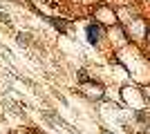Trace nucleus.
Segmentation results:
<instances>
[{
  "label": "nucleus",
  "instance_id": "obj_3",
  "mask_svg": "<svg viewBox=\"0 0 150 134\" xmlns=\"http://www.w3.org/2000/svg\"><path fill=\"white\" fill-rule=\"evenodd\" d=\"M18 43L20 45H27V43H29V36H27V34H18Z\"/></svg>",
  "mask_w": 150,
  "mask_h": 134
},
{
  "label": "nucleus",
  "instance_id": "obj_6",
  "mask_svg": "<svg viewBox=\"0 0 150 134\" xmlns=\"http://www.w3.org/2000/svg\"><path fill=\"white\" fill-rule=\"evenodd\" d=\"M74 134H76V132H74Z\"/></svg>",
  "mask_w": 150,
  "mask_h": 134
},
{
  "label": "nucleus",
  "instance_id": "obj_1",
  "mask_svg": "<svg viewBox=\"0 0 150 134\" xmlns=\"http://www.w3.org/2000/svg\"><path fill=\"white\" fill-rule=\"evenodd\" d=\"M99 38H101V29H99V27H94V25H90L88 27V40L92 45H96V43H99Z\"/></svg>",
  "mask_w": 150,
  "mask_h": 134
},
{
  "label": "nucleus",
  "instance_id": "obj_5",
  "mask_svg": "<svg viewBox=\"0 0 150 134\" xmlns=\"http://www.w3.org/2000/svg\"><path fill=\"white\" fill-rule=\"evenodd\" d=\"M103 134H110V132H103Z\"/></svg>",
  "mask_w": 150,
  "mask_h": 134
},
{
  "label": "nucleus",
  "instance_id": "obj_2",
  "mask_svg": "<svg viewBox=\"0 0 150 134\" xmlns=\"http://www.w3.org/2000/svg\"><path fill=\"white\" fill-rule=\"evenodd\" d=\"M50 22H52L54 27H56V29H61V32H65V29H67V25H65V20H61V18H52Z\"/></svg>",
  "mask_w": 150,
  "mask_h": 134
},
{
  "label": "nucleus",
  "instance_id": "obj_4",
  "mask_svg": "<svg viewBox=\"0 0 150 134\" xmlns=\"http://www.w3.org/2000/svg\"><path fill=\"white\" fill-rule=\"evenodd\" d=\"M79 81H81V83H90V78H88V74H85V72H79Z\"/></svg>",
  "mask_w": 150,
  "mask_h": 134
}]
</instances>
